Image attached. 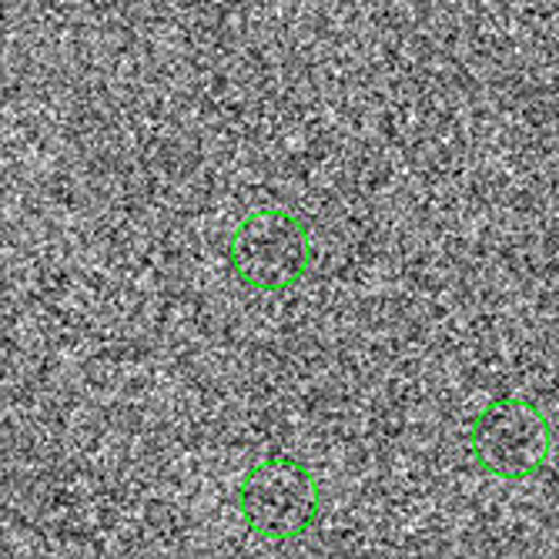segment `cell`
Segmentation results:
<instances>
[{
  "instance_id": "obj_2",
  "label": "cell",
  "mask_w": 559,
  "mask_h": 559,
  "mask_svg": "<svg viewBox=\"0 0 559 559\" xmlns=\"http://www.w3.org/2000/svg\"><path fill=\"white\" fill-rule=\"evenodd\" d=\"M238 516L265 543H292L322 516V489L295 455H265L245 473L235 492Z\"/></svg>"
},
{
  "instance_id": "obj_1",
  "label": "cell",
  "mask_w": 559,
  "mask_h": 559,
  "mask_svg": "<svg viewBox=\"0 0 559 559\" xmlns=\"http://www.w3.org/2000/svg\"><path fill=\"white\" fill-rule=\"evenodd\" d=\"M316 262L309 222L285 209L248 212L228 235L231 275L262 295H282L301 285Z\"/></svg>"
},
{
  "instance_id": "obj_3",
  "label": "cell",
  "mask_w": 559,
  "mask_h": 559,
  "mask_svg": "<svg viewBox=\"0 0 559 559\" xmlns=\"http://www.w3.org/2000/svg\"><path fill=\"white\" fill-rule=\"evenodd\" d=\"M552 423L536 402L499 395L469 426V455L479 473L499 483H526L552 460Z\"/></svg>"
}]
</instances>
